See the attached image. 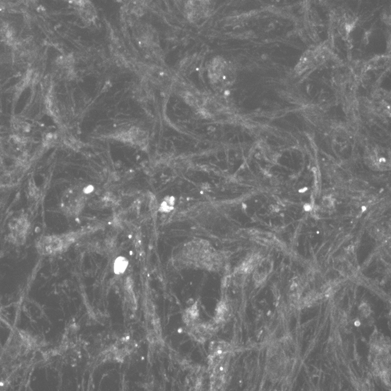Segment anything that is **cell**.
Listing matches in <instances>:
<instances>
[{
	"label": "cell",
	"mask_w": 391,
	"mask_h": 391,
	"mask_svg": "<svg viewBox=\"0 0 391 391\" xmlns=\"http://www.w3.org/2000/svg\"><path fill=\"white\" fill-rule=\"evenodd\" d=\"M207 71L211 84L218 90H226L233 86L237 78L234 65L223 56L212 58L207 64Z\"/></svg>",
	"instance_id": "cell-1"
},
{
	"label": "cell",
	"mask_w": 391,
	"mask_h": 391,
	"mask_svg": "<svg viewBox=\"0 0 391 391\" xmlns=\"http://www.w3.org/2000/svg\"><path fill=\"white\" fill-rule=\"evenodd\" d=\"M331 49L326 43L307 49L300 58L296 67V71L299 74L307 72L322 65V63L330 59Z\"/></svg>",
	"instance_id": "cell-2"
},
{
	"label": "cell",
	"mask_w": 391,
	"mask_h": 391,
	"mask_svg": "<svg viewBox=\"0 0 391 391\" xmlns=\"http://www.w3.org/2000/svg\"><path fill=\"white\" fill-rule=\"evenodd\" d=\"M213 9V0H187L183 7L186 18L193 24H197L208 18Z\"/></svg>",
	"instance_id": "cell-3"
},
{
	"label": "cell",
	"mask_w": 391,
	"mask_h": 391,
	"mask_svg": "<svg viewBox=\"0 0 391 391\" xmlns=\"http://www.w3.org/2000/svg\"><path fill=\"white\" fill-rule=\"evenodd\" d=\"M133 34L136 43L143 50L149 52L158 48V36L154 28L149 24H137L133 31Z\"/></svg>",
	"instance_id": "cell-4"
},
{
	"label": "cell",
	"mask_w": 391,
	"mask_h": 391,
	"mask_svg": "<svg viewBox=\"0 0 391 391\" xmlns=\"http://www.w3.org/2000/svg\"><path fill=\"white\" fill-rule=\"evenodd\" d=\"M84 190L71 188L67 190L62 197V210L69 215H75L80 212L86 201Z\"/></svg>",
	"instance_id": "cell-5"
},
{
	"label": "cell",
	"mask_w": 391,
	"mask_h": 391,
	"mask_svg": "<svg viewBox=\"0 0 391 391\" xmlns=\"http://www.w3.org/2000/svg\"><path fill=\"white\" fill-rule=\"evenodd\" d=\"M71 237H47L39 243V251L45 254L56 253L63 250L64 246L69 244Z\"/></svg>",
	"instance_id": "cell-6"
},
{
	"label": "cell",
	"mask_w": 391,
	"mask_h": 391,
	"mask_svg": "<svg viewBox=\"0 0 391 391\" xmlns=\"http://www.w3.org/2000/svg\"><path fill=\"white\" fill-rule=\"evenodd\" d=\"M9 228L13 242L22 244L26 240L27 233L29 228L28 220L24 217L16 218L13 220L12 223L9 225Z\"/></svg>",
	"instance_id": "cell-7"
},
{
	"label": "cell",
	"mask_w": 391,
	"mask_h": 391,
	"mask_svg": "<svg viewBox=\"0 0 391 391\" xmlns=\"http://www.w3.org/2000/svg\"><path fill=\"white\" fill-rule=\"evenodd\" d=\"M269 265H270L269 261H264V262L262 261L258 265V268H257L255 274H254L256 281L263 282L265 280V278L268 276V274L270 272Z\"/></svg>",
	"instance_id": "cell-8"
},
{
	"label": "cell",
	"mask_w": 391,
	"mask_h": 391,
	"mask_svg": "<svg viewBox=\"0 0 391 391\" xmlns=\"http://www.w3.org/2000/svg\"><path fill=\"white\" fill-rule=\"evenodd\" d=\"M197 316V307H196V305H194L192 306V307H190V308L187 310V312H186V317H185V319H186V320H187L188 322H192L196 319Z\"/></svg>",
	"instance_id": "cell-9"
},
{
	"label": "cell",
	"mask_w": 391,
	"mask_h": 391,
	"mask_svg": "<svg viewBox=\"0 0 391 391\" xmlns=\"http://www.w3.org/2000/svg\"><path fill=\"white\" fill-rule=\"evenodd\" d=\"M12 181L13 179L10 175H4L3 176L0 178V187H8L11 184Z\"/></svg>",
	"instance_id": "cell-10"
},
{
	"label": "cell",
	"mask_w": 391,
	"mask_h": 391,
	"mask_svg": "<svg viewBox=\"0 0 391 391\" xmlns=\"http://www.w3.org/2000/svg\"><path fill=\"white\" fill-rule=\"evenodd\" d=\"M175 1H176V2H178V3L182 4L183 7H184L185 3H186V2H187V0H175Z\"/></svg>",
	"instance_id": "cell-11"
}]
</instances>
